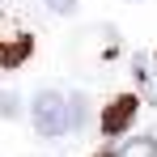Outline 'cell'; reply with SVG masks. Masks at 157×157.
I'll return each instance as SVG.
<instances>
[{"label": "cell", "mask_w": 157, "mask_h": 157, "mask_svg": "<svg viewBox=\"0 0 157 157\" xmlns=\"http://www.w3.org/2000/svg\"><path fill=\"white\" fill-rule=\"evenodd\" d=\"M30 123L34 132L43 136V140H55V136H64L68 132V94L64 89H38L34 94V102H30Z\"/></svg>", "instance_id": "cell-1"}, {"label": "cell", "mask_w": 157, "mask_h": 157, "mask_svg": "<svg viewBox=\"0 0 157 157\" xmlns=\"http://www.w3.org/2000/svg\"><path fill=\"white\" fill-rule=\"evenodd\" d=\"M98 157H115V149H102V153H98Z\"/></svg>", "instance_id": "cell-9"}, {"label": "cell", "mask_w": 157, "mask_h": 157, "mask_svg": "<svg viewBox=\"0 0 157 157\" xmlns=\"http://www.w3.org/2000/svg\"><path fill=\"white\" fill-rule=\"evenodd\" d=\"M85 115H89V102H85V94H68V132L85 128Z\"/></svg>", "instance_id": "cell-5"}, {"label": "cell", "mask_w": 157, "mask_h": 157, "mask_svg": "<svg viewBox=\"0 0 157 157\" xmlns=\"http://www.w3.org/2000/svg\"><path fill=\"white\" fill-rule=\"evenodd\" d=\"M153 157H157V153H153Z\"/></svg>", "instance_id": "cell-11"}, {"label": "cell", "mask_w": 157, "mask_h": 157, "mask_svg": "<svg viewBox=\"0 0 157 157\" xmlns=\"http://www.w3.org/2000/svg\"><path fill=\"white\" fill-rule=\"evenodd\" d=\"M30 51H34V38H30V34L0 43V72H13L17 64H26V59H30Z\"/></svg>", "instance_id": "cell-3"}, {"label": "cell", "mask_w": 157, "mask_h": 157, "mask_svg": "<svg viewBox=\"0 0 157 157\" xmlns=\"http://www.w3.org/2000/svg\"><path fill=\"white\" fill-rule=\"evenodd\" d=\"M140 81H144V94H149V102H157V59H153V72H144V68H140Z\"/></svg>", "instance_id": "cell-7"}, {"label": "cell", "mask_w": 157, "mask_h": 157, "mask_svg": "<svg viewBox=\"0 0 157 157\" xmlns=\"http://www.w3.org/2000/svg\"><path fill=\"white\" fill-rule=\"evenodd\" d=\"M21 110V94L17 89H0V119H17Z\"/></svg>", "instance_id": "cell-6"}, {"label": "cell", "mask_w": 157, "mask_h": 157, "mask_svg": "<svg viewBox=\"0 0 157 157\" xmlns=\"http://www.w3.org/2000/svg\"><path fill=\"white\" fill-rule=\"evenodd\" d=\"M153 59H157V55H153Z\"/></svg>", "instance_id": "cell-10"}, {"label": "cell", "mask_w": 157, "mask_h": 157, "mask_svg": "<svg viewBox=\"0 0 157 157\" xmlns=\"http://www.w3.org/2000/svg\"><path fill=\"white\" fill-rule=\"evenodd\" d=\"M136 110H140V102H136L132 94H119V98L102 110V123H98L102 136H123V132L132 128V119H136Z\"/></svg>", "instance_id": "cell-2"}, {"label": "cell", "mask_w": 157, "mask_h": 157, "mask_svg": "<svg viewBox=\"0 0 157 157\" xmlns=\"http://www.w3.org/2000/svg\"><path fill=\"white\" fill-rule=\"evenodd\" d=\"M77 4H81V0H47V9L59 13V17H72V13H77Z\"/></svg>", "instance_id": "cell-8"}, {"label": "cell", "mask_w": 157, "mask_h": 157, "mask_svg": "<svg viewBox=\"0 0 157 157\" xmlns=\"http://www.w3.org/2000/svg\"><path fill=\"white\" fill-rule=\"evenodd\" d=\"M153 153H157V140H153V136H136V140H128V144L115 149V157H153Z\"/></svg>", "instance_id": "cell-4"}]
</instances>
